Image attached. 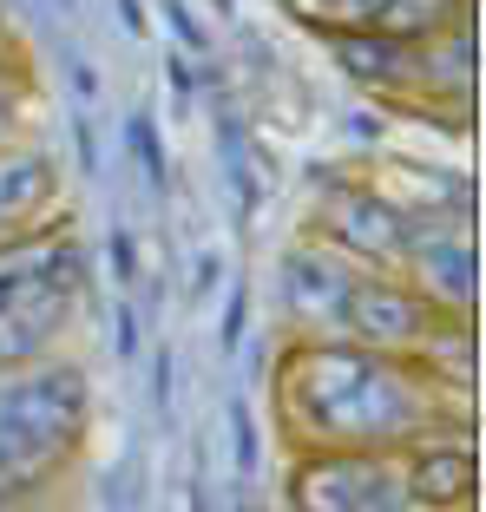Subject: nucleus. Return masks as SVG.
I'll return each instance as SVG.
<instances>
[{
	"label": "nucleus",
	"mask_w": 486,
	"mask_h": 512,
	"mask_svg": "<svg viewBox=\"0 0 486 512\" xmlns=\"http://www.w3.org/2000/svg\"><path fill=\"white\" fill-rule=\"evenodd\" d=\"M283 421L303 447H349V453H401L434 434V388L414 355H381L349 335H316L283 362L276 388Z\"/></svg>",
	"instance_id": "nucleus-1"
},
{
	"label": "nucleus",
	"mask_w": 486,
	"mask_h": 512,
	"mask_svg": "<svg viewBox=\"0 0 486 512\" xmlns=\"http://www.w3.org/2000/svg\"><path fill=\"white\" fill-rule=\"evenodd\" d=\"M86 375L79 368H27V375L0 381V480L33 486L46 460L79 447L86 434Z\"/></svg>",
	"instance_id": "nucleus-2"
},
{
	"label": "nucleus",
	"mask_w": 486,
	"mask_h": 512,
	"mask_svg": "<svg viewBox=\"0 0 486 512\" xmlns=\"http://www.w3.org/2000/svg\"><path fill=\"white\" fill-rule=\"evenodd\" d=\"M289 512H421V506H414L395 453L309 447L296 480H289Z\"/></svg>",
	"instance_id": "nucleus-3"
},
{
	"label": "nucleus",
	"mask_w": 486,
	"mask_h": 512,
	"mask_svg": "<svg viewBox=\"0 0 486 512\" xmlns=\"http://www.w3.org/2000/svg\"><path fill=\"white\" fill-rule=\"evenodd\" d=\"M355 276L362 263L342 256L329 237L322 243H296L283 256V309L303 335H342V309L355 296Z\"/></svg>",
	"instance_id": "nucleus-4"
},
{
	"label": "nucleus",
	"mask_w": 486,
	"mask_h": 512,
	"mask_svg": "<svg viewBox=\"0 0 486 512\" xmlns=\"http://www.w3.org/2000/svg\"><path fill=\"white\" fill-rule=\"evenodd\" d=\"M434 322L441 316L421 302V289L395 283V276H381V270L355 276V296H349V309H342V335L362 342V348H381V355H414Z\"/></svg>",
	"instance_id": "nucleus-5"
},
{
	"label": "nucleus",
	"mask_w": 486,
	"mask_h": 512,
	"mask_svg": "<svg viewBox=\"0 0 486 512\" xmlns=\"http://www.w3.org/2000/svg\"><path fill=\"white\" fill-rule=\"evenodd\" d=\"M322 237L335 243L342 256H355L362 270H395L401 256H408V237H414V211L395 204V197L381 191H335L329 197V224Z\"/></svg>",
	"instance_id": "nucleus-6"
},
{
	"label": "nucleus",
	"mask_w": 486,
	"mask_h": 512,
	"mask_svg": "<svg viewBox=\"0 0 486 512\" xmlns=\"http://www.w3.org/2000/svg\"><path fill=\"white\" fill-rule=\"evenodd\" d=\"M86 283V256L73 237H46V230H14L0 237V302L40 296V289H79Z\"/></svg>",
	"instance_id": "nucleus-7"
},
{
	"label": "nucleus",
	"mask_w": 486,
	"mask_h": 512,
	"mask_svg": "<svg viewBox=\"0 0 486 512\" xmlns=\"http://www.w3.org/2000/svg\"><path fill=\"white\" fill-rule=\"evenodd\" d=\"M335 66L368 92H414V66H421V46L395 40L381 27H335L329 33Z\"/></svg>",
	"instance_id": "nucleus-8"
},
{
	"label": "nucleus",
	"mask_w": 486,
	"mask_h": 512,
	"mask_svg": "<svg viewBox=\"0 0 486 512\" xmlns=\"http://www.w3.org/2000/svg\"><path fill=\"white\" fill-rule=\"evenodd\" d=\"M401 473H408V493L421 512H454L473 499V480H480V467H473L467 447H441V440H421V447L401 453Z\"/></svg>",
	"instance_id": "nucleus-9"
},
{
	"label": "nucleus",
	"mask_w": 486,
	"mask_h": 512,
	"mask_svg": "<svg viewBox=\"0 0 486 512\" xmlns=\"http://www.w3.org/2000/svg\"><path fill=\"white\" fill-rule=\"evenodd\" d=\"M66 316H73V289H40V296L0 302V368L33 362L66 329Z\"/></svg>",
	"instance_id": "nucleus-10"
},
{
	"label": "nucleus",
	"mask_w": 486,
	"mask_h": 512,
	"mask_svg": "<svg viewBox=\"0 0 486 512\" xmlns=\"http://www.w3.org/2000/svg\"><path fill=\"white\" fill-rule=\"evenodd\" d=\"M60 197V171L40 151H0V237L27 230V217H40Z\"/></svg>",
	"instance_id": "nucleus-11"
},
{
	"label": "nucleus",
	"mask_w": 486,
	"mask_h": 512,
	"mask_svg": "<svg viewBox=\"0 0 486 512\" xmlns=\"http://www.w3.org/2000/svg\"><path fill=\"white\" fill-rule=\"evenodd\" d=\"M375 27L408 40V46H427V40H441V33L460 27V0H381Z\"/></svg>",
	"instance_id": "nucleus-12"
},
{
	"label": "nucleus",
	"mask_w": 486,
	"mask_h": 512,
	"mask_svg": "<svg viewBox=\"0 0 486 512\" xmlns=\"http://www.w3.org/2000/svg\"><path fill=\"white\" fill-rule=\"evenodd\" d=\"M217 145H224V178H230V197H237V224L257 217V165H250V138H243V119L237 112H217Z\"/></svg>",
	"instance_id": "nucleus-13"
},
{
	"label": "nucleus",
	"mask_w": 486,
	"mask_h": 512,
	"mask_svg": "<svg viewBox=\"0 0 486 512\" xmlns=\"http://www.w3.org/2000/svg\"><path fill=\"white\" fill-rule=\"evenodd\" d=\"M125 145H132V165L145 171V184H152V191H165L171 171H165V138H158L152 112H132V119H125Z\"/></svg>",
	"instance_id": "nucleus-14"
},
{
	"label": "nucleus",
	"mask_w": 486,
	"mask_h": 512,
	"mask_svg": "<svg viewBox=\"0 0 486 512\" xmlns=\"http://www.w3.org/2000/svg\"><path fill=\"white\" fill-rule=\"evenodd\" d=\"M230 453H237V480L250 486L257 480V460H263V434H257V407H250V394H230Z\"/></svg>",
	"instance_id": "nucleus-15"
},
{
	"label": "nucleus",
	"mask_w": 486,
	"mask_h": 512,
	"mask_svg": "<svg viewBox=\"0 0 486 512\" xmlns=\"http://www.w3.org/2000/svg\"><path fill=\"white\" fill-rule=\"evenodd\" d=\"M165 27L184 40V53H204V60H211V27H204V20L191 14L184 0H165Z\"/></svg>",
	"instance_id": "nucleus-16"
},
{
	"label": "nucleus",
	"mask_w": 486,
	"mask_h": 512,
	"mask_svg": "<svg viewBox=\"0 0 486 512\" xmlns=\"http://www.w3.org/2000/svg\"><path fill=\"white\" fill-rule=\"evenodd\" d=\"M106 250H112V283H119V289H138V243H132V230L112 224Z\"/></svg>",
	"instance_id": "nucleus-17"
},
{
	"label": "nucleus",
	"mask_w": 486,
	"mask_h": 512,
	"mask_svg": "<svg viewBox=\"0 0 486 512\" xmlns=\"http://www.w3.org/2000/svg\"><path fill=\"white\" fill-rule=\"evenodd\" d=\"M243 335H250V289H230L224 322H217V342H224V348H243Z\"/></svg>",
	"instance_id": "nucleus-18"
},
{
	"label": "nucleus",
	"mask_w": 486,
	"mask_h": 512,
	"mask_svg": "<svg viewBox=\"0 0 486 512\" xmlns=\"http://www.w3.org/2000/svg\"><path fill=\"white\" fill-rule=\"evenodd\" d=\"M112 348H119V362L138 355V309L132 302H119V316H112Z\"/></svg>",
	"instance_id": "nucleus-19"
},
{
	"label": "nucleus",
	"mask_w": 486,
	"mask_h": 512,
	"mask_svg": "<svg viewBox=\"0 0 486 512\" xmlns=\"http://www.w3.org/2000/svg\"><path fill=\"white\" fill-rule=\"evenodd\" d=\"M73 138H79V165L99 171V138H92V112H73Z\"/></svg>",
	"instance_id": "nucleus-20"
},
{
	"label": "nucleus",
	"mask_w": 486,
	"mask_h": 512,
	"mask_svg": "<svg viewBox=\"0 0 486 512\" xmlns=\"http://www.w3.org/2000/svg\"><path fill=\"white\" fill-rule=\"evenodd\" d=\"M217 283H224V256H217V250H198V276H191V289H198V296H211Z\"/></svg>",
	"instance_id": "nucleus-21"
},
{
	"label": "nucleus",
	"mask_w": 486,
	"mask_h": 512,
	"mask_svg": "<svg viewBox=\"0 0 486 512\" xmlns=\"http://www.w3.org/2000/svg\"><path fill=\"white\" fill-rule=\"evenodd\" d=\"M152 407L158 414L171 407V348H158V362H152Z\"/></svg>",
	"instance_id": "nucleus-22"
},
{
	"label": "nucleus",
	"mask_w": 486,
	"mask_h": 512,
	"mask_svg": "<svg viewBox=\"0 0 486 512\" xmlns=\"http://www.w3.org/2000/svg\"><path fill=\"white\" fill-rule=\"evenodd\" d=\"M66 79H73V92H79V106H92V99H99V73H92L86 60H66Z\"/></svg>",
	"instance_id": "nucleus-23"
},
{
	"label": "nucleus",
	"mask_w": 486,
	"mask_h": 512,
	"mask_svg": "<svg viewBox=\"0 0 486 512\" xmlns=\"http://www.w3.org/2000/svg\"><path fill=\"white\" fill-rule=\"evenodd\" d=\"M165 73H171V92H178V99H191V66H184L178 53H171V60H165Z\"/></svg>",
	"instance_id": "nucleus-24"
},
{
	"label": "nucleus",
	"mask_w": 486,
	"mask_h": 512,
	"mask_svg": "<svg viewBox=\"0 0 486 512\" xmlns=\"http://www.w3.org/2000/svg\"><path fill=\"white\" fill-rule=\"evenodd\" d=\"M119 27L125 33H145V7H138V0H119Z\"/></svg>",
	"instance_id": "nucleus-25"
},
{
	"label": "nucleus",
	"mask_w": 486,
	"mask_h": 512,
	"mask_svg": "<svg viewBox=\"0 0 486 512\" xmlns=\"http://www.w3.org/2000/svg\"><path fill=\"white\" fill-rule=\"evenodd\" d=\"M7 125H14V86H0V138H7Z\"/></svg>",
	"instance_id": "nucleus-26"
},
{
	"label": "nucleus",
	"mask_w": 486,
	"mask_h": 512,
	"mask_svg": "<svg viewBox=\"0 0 486 512\" xmlns=\"http://www.w3.org/2000/svg\"><path fill=\"white\" fill-rule=\"evenodd\" d=\"M0 512H14V506H0Z\"/></svg>",
	"instance_id": "nucleus-27"
},
{
	"label": "nucleus",
	"mask_w": 486,
	"mask_h": 512,
	"mask_svg": "<svg viewBox=\"0 0 486 512\" xmlns=\"http://www.w3.org/2000/svg\"><path fill=\"white\" fill-rule=\"evenodd\" d=\"M158 512H165V506H158Z\"/></svg>",
	"instance_id": "nucleus-28"
}]
</instances>
